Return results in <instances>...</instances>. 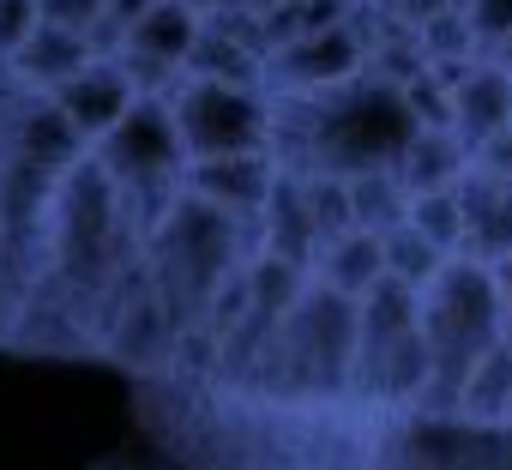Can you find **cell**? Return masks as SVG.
Masks as SVG:
<instances>
[{
	"label": "cell",
	"instance_id": "1",
	"mask_svg": "<svg viewBox=\"0 0 512 470\" xmlns=\"http://www.w3.org/2000/svg\"><path fill=\"white\" fill-rule=\"evenodd\" d=\"M145 446L91 470H512L506 428H440L380 416H314L157 392Z\"/></svg>",
	"mask_w": 512,
	"mask_h": 470
}]
</instances>
